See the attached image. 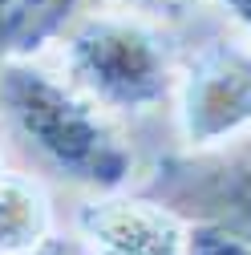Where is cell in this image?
Returning <instances> with one entry per match:
<instances>
[{
    "mask_svg": "<svg viewBox=\"0 0 251 255\" xmlns=\"http://www.w3.org/2000/svg\"><path fill=\"white\" fill-rule=\"evenodd\" d=\"M126 8H134V12H178V8H186L191 0H122Z\"/></svg>",
    "mask_w": 251,
    "mask_h": 255,
    "instance_id": "30bf717a",
    "label": "cell"
},
{
    "mask_svg": "<svg viewBox=\"0 0 251 255\" xmlns=\"http://www.w3.org/2000/svg\"><path fill=\"white\" fill-rule=\"evenodd\" d=\"M0 170H4V146H0Z\"/></svg>",
    "mask_w": 251,
    "mask_h": 255,
    "instance_id": "7c38bea8",
    "label": "cell"
},
{
    "mask_svg": "<svg viewBox=\"0 0 251 255\" xmlns=\"http://www.w3.org/2000/svg\"><path fill=\"white\" fill-rule=\"evenodd\" d=\"M174 118L186 150H215L251 134V37L207 41L174 77Z\"/></svg>",
    "mask_w": 251,
    "mask_h": 255,
    "instance_id": "3957f363",
    "label": "cell"
},
{
    "mask_svg": "<svg viewBox=\"0 0 251 255\" xmlns=\"http://www.w3.org/2000/svg\"><path fill=\"white\" fill-rule=\"evenodd\" d=\"M138 190L182 219H223L251 239V134L215 150L166 154Z\"/></svg>",
    "mask_w": 251,
    "mask_h": 255,
    "instance_id": "277c9868",
    "label": "cell"
},
{
    "mask_svg": "<svg viewBox=\"0 0 251 255\" xmlns=\"http://www.w3.org/2000/svg\"><path fill=\"white\" fill-rule=\"evenodd\" d=\"M33 255H93V251L81 239V231H49Z\"/></svg>",
    "mask_w": 251,
    "mask_h": 255,
    "instance_id": "9c48e42d",
    "label": "cell"
},
{
    "mask_svg": "<svg viewBox=\"0 0 251 255\" xmlns=\"http://www.w3.org/2000/svg\"><path fill=\"white\" fill-rule=\"evenodd\" d=\"M182 255H251V239L223 219H186Z\"/></svg>",
    "mask_w": 251,
    "mask_h": 255,
    "instance_id": "ba28073f",
    "label": "cell"
},
{
    "mask_svg": "<svg viewBox=\"0 0 251 255\" xmlns=\"http://www.w3.org/2000/svg\"><path fill=\"white\" fill-rule=\"evenodd\" d=\"M219 4H223V8L247 28V37H251V0H219Z\"/></svg>",
    "mask_w": 251,
    "mask_h": 255,
    "instance_id": "8fae6325",
    "label": "cell"
},
{
    "mask_svg": "<svg viewBox=\"0 0 251 255\" xmlns=\"http://www.w3.org/2000/svg\"><path fill=\"white\" fill-rule=\"evenodd\" d=\"M61 69L110 118H142L174 93L166 37L146 12H89L61 33Z\"/></svg>",
    "mask_w": 251,
    "mask_h": 255,
    "instance_id": "7a4b0ae2",
    "label": "cell"
},
{
    "mask_svg": "<svg viewBox=\"0 0 251 255\" xmlns=\"http://www.w3.org/2000/svg\"><path fill=\"white\" fill-rule=\"evenodd\" d=\"M53 231V207L41 178L0 170V255H33Z\"/></svg>",
    "mask_w": 251,
    "mask_h": 255,
    "instance_id": "8992f818",
    "label": "cell"
},
{
    "mask_svg": "<svg viewBox=\"0 0 251 255\" xmlns=\"http://www.w3.org/2000/svg\"><path fill=\"white\" fill-rule=\"evenodd\" d=\"M85 0H0V61L37 57L77 20Z\"/></svg>",
    "mask_w": 251,
    "mask_h": 255,
    "instance_id": "52a82bcc",
    "label": "cell"
},
{
    "mask_svg": "<svg viewBox=\"0 0 251 255\" xmlns=\"http://www.w3.org/2000/svg\"><path fill=\"white\" fill-rule=\"evenodd\" d=\"M0 118L45 162L77 186L106 195L134 174V150L114 130L110 114L33 57L0 61Z\"/></svg>",
    "mask_w": 251,
    "mask_h": 255,
    "instance_id": "6da1fadb",
    "label": "cell"
},
{
    "mask_svg": "<svg viewBox=\"0 0 251 255\" xmlns=\"http://www.w3.org/2000/svg\"><path fill=\"white\" fill-rule=\"evenodd\" d=\"M77 231L93 255H182L186 219L142 190H106L81 203Z\"/></svg>",
    "mask_w": 251,
    "mask_h": 255,
    "instance_id": "5b68a950",
    "label": "cell"
}]
</instances>
